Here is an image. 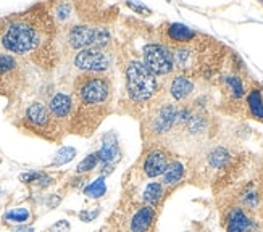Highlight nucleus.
Listing matches in <instances>:
<instances>
[{"label":"nucleus","instance_id":"1","mask_svg":"<svg viewBox=\"0 0 263 232\" xmlns=\"http://www.w3.org/2000/svg\"><path fill=\"white\" fill-rule=\"evenodd\" d=\"M2 47L16 55H25L36 50L42 42V31L37 23L29 16L11 21L2 36Z\"/></svg>","mask_w":263,"mask_h":232},{"label":"nucleus","instance_id":"2","mask_svg":"<svg viewBox=\"0 0 263 232\" xmlns=\"http://www.w3.org/2000/svg\"><path fill=\"white\" fill-rule=\"evenodd\" d=\"M128 92L134 102L148 100L157 90V79L141 62H131L126 69Z\"/></svg>","mask_w":263,"mask_h":232},{"label":"nucleus","instance_id":"3","mask_svg":"<svg viewBox=\"0 0 263 232\" xmlns=\"http://www.w3.org/2000/svg\"><path fill=\"white\" fill-rule=\"evenodd\" d=\"M144 65L148 68L154 76H163L173 71V55L171 52L160 44H148L144 49Z\"/></svg>","mask_w":263,"mask_h":232},{"label":"nucleus","instance_id":"4","mask_svg":"<svg viewBox=\"0 0 263 232\" xmlns=\"http://www.w3.org/2000/svg\"><path fill=\"white\" fill-rule=\"evenodd\" d=\"M78 95L81 99V102L92 105V103H100L104 102L108 95V83L105 78L99 76H90L81 81V84L78 87Z\"/></svg>","mask_w":263,"mask_h":232},{"label":"nucleus","instance_id":"5","mask_svg":"<svg viewBox=\"0 0 263 232\" xmlns=\"http://www.w3.org/2000/svg\"><path fill=\"white\" fill-rule=\"evenodd\" d=\"M74 65L84 71H105L110 65V58L102 52V49L89 47L76 55Z\"/></svg>","mask_w":263,"mask_h":232},{"label":"nucleus","instance_id":"6","mask_svg":"<svg viewBox=\"0 0 263 232\" xmlns=\"http://www.w3.org/2000/svg\"><path fill=\"white\" fill-rule=\"evenodd\" d=\"M224 227L226 232H254L257 221L242 206H231L224 218Z\"/></svg>","mask_w":263,"mask_h":232},{"label":"nucleus","instance_id":"7","mask_svg":"<svg viewBox=\"0 0 263 232\" xmlns=\"http://www.w3.org/2000/svg\"><path fill=\"white\" fill-rule=\"evenodd\" d=\"M25 121L32 127V129L34 127H36V129H45V127H49L52 123V114L44 103L32 102L31 105L26 108Z\"/></svg>","mask_w":263,"mask_h":232},{"label":"nucleus","instance_id":"8","mask_svg":"<svg viewBox=\"0 0 263 232\" xmlns=\"http://www.w3.org/2000/svg\"><path fill=\"white\" fill-rule=\"evenodd\" d=\"M96 37V29L89 26H74L70 32H68V42L73 49H89L94 45Z\"/></svg>","mask_w":263,"mask_h":232},{"label":"nucleus","instance_id":"9","mask_svg":"<svg viewBox=\"0 0 263 232\" xmlns=\"http://www.w3.org/2000/svg\"><path fill=\"white\" fill-rule=\"evenodd\" d=\"M168 157L165 152H160V150H155V152L148 153L145 161H144V172L147 178H158L165 172V169L168 168Z\"/></svg>","mask_w":263,"mask_h":232},{"label":"nucleus","instance_id":"10","mask_svg":"<svg viewBox=\"0 0 263 232\" xmlns=\"http://www.w3.org/2000/svg\"><path fill=\"white\" fill-rule=\"evenodd\" d=\"M155 219V208L151 205H144L137 210L131 219V232H148Z\"/></svg>","mask_w":263,"mask_h":232},{"label":"nucleus","instance_id":"11","mask_svg":"<svg viewBox=\"0 0 263 232\" xmlns=\"http://www.w3.org/2000/svg\"><path fill=\"white\" fill-rule=\"evenodd\" d=\"M71 108H73L71 97L66 95V94H62V92L55 94L50 99V102H49V111H50V114L53 116V118H57V120L68 118L70 113H71Z\"/></svg>","mask_w":263,"mask_h":232},{"label":"nucleus","instance_id":"12","mask_svg":"<svg viewBox=\"0 0 263 232\" xmlns=\"http://www.w3.org/2000/svg\"><path fill=\"white\" fill-rule=\"evenodd\" d=\"M178 108L175 105H166L160 110L157 120H155V129L157 132H166L171 126L175 124V121L178 120Z\"/></svg>","mask_w":263,"mask_h":232},{"label":"nucleus","instance_id":"13","mask_svg":"<svg viewBox=\"0 0 263 232\" xmlns=\"http://www.w3.org/2000/svg\"><path fill=\"white\" fill-rule=\"evenodd\" d=\"M192 90H194V83L186 76H176L170 87L171 95H173V99H176V100L187 99L192 94Z\"/></svg>","mask_w":263,"mask_h":232},{"label":"nucleus","instance_id":"14","mask_svg":"<svg viewBox=\"0 0 263 232\" xmlns=\"http://www.w3.org/2000/svg\"><path fill=\"white\" fill-rule=\"evenodd\" d=\"M239 202L244 210H255L260 203V194L254 184H249L242 189L241 195H239Z\"/></svg>","mask_w":263,"mask_h":232},{"label":"nucleus","instance_id":"15","mask_svg":"<svg viewBox=\"0 0 263 232\" xmlns=\"http://www.w3.org/2000/svg\"><path fill=\"white\" fill-rule=\"evenodd\" d=\"M168 37L173 42H189L196 37V32L181 23H173L168 28Z\"/></svg>","mask_w":263,"mask_h":232},{"label":"nucleus","instance_id":"16","mask_svg":"<svg viewBox=\"0 0 263 232\" xmlns=\"http://www.w3.org/2000/svg\"><path fill=\"white\" fill-rule=\"evenodd\" d=\"M97 157H99V161L102 165H111V161L118 157V145L115 141H108V137H105L104 141V145L102 148L97 152Z\"/></svg>","mask_w":263,"mask_h":232},{"label":"nucleus","instance_id":"17","mask_svg":"<svg viewBox=\"0 0 263 232\" xmlns=\"http://www.w3.org/2000/svg\"><path fill=\"white\" fill-rule=\"evenodd\" d=\"M162 176H163V185H175L184 176V166L179 161H173V163L168 165Z\"/></svg>","mask_w":263,"mask_h":232},{"label":"nucleus","instance_id":"18","mask_svg":"<svg viewBox=\"0 0 263 232\" xmlns=\"http://www.w3.org/2000/svg\"><path fill=\"white\" fill-rule=\"evenodd\" d=\"M162 195H163V184L162 182H151L142 194V200L147 205L155 206L160 202V199H162Z\"/></svg>","mask_w":263,"mask_h":232},{"label":"nucleus","instance_id":"19","mask_svg":"<svg viewBox=\"0 0 263 232\" xmlns=\"http://www.w3.org/2000/svg\"><path fill=\"white\" fill-rule=\"evenodd\" d=\"M230 161V152L223 147H216L213 152L209 155V165L215 169L223 168Z\"/></svg>","mask_w":263,"mask_h":232},{"label":"nucleus","instance_id":"20","mask_svg":"<svg viewBox=\"0 0 263 232\" xmlns=\"http://www.w3.org/2000/svg\"><path fill=\"white\" fill-rule=\"evenodd\" d=\"M247 103L255 118L263 120V100L258 90H250V94L247 95Z\"/></svg>","mask_w":263,"mask_h":232},{"label":"nucleus","instance_id":"21","mask_svg":"<svg viewBox=\"0 0 263 232\" xmlns=\"http://www.w3.org/2000/svg\"><path fill=\"white\" fill-rule=\"evenodd\" d=\"M107 192V185H105V181L104 178H97L94 182H90L87 187H84V195L90 197V199H100V197H104Z\"/></svg>","mask_w":263,"mask_h":232},{"label":"nucleus","instance_id":"22","mask_svg":"<svg viewBox=\"0 0 263 232\" xmlns=\"http://www.w3.org/2000/svg\"><path fill=\"white\" fill-rule=\"evenodd\" d=\"M29 218H31V211L28 208H13V210H10L4 215L5 221L16 223V224H25Z\"/></svg>","mask_w":263,"mask_h":232},{"label":"nucleus","instance_id":"23","mask_svg":"<svg viewBox=\"0 0 263 232\" xmlns=\"http://www.w3.org/2000/svg\"><path fill=\"white\" fill-rule=\"evenodd\" d=\"M76 155V150L73 147H63L60 148L59 152H57L55 158H53V166H62L65 163H68V161H71Z\"/></svg>","mask_w":263,"mask_h":232},{"label":"nucleus","instance_id":"24","mask_svg":"<svg viewBox=\"0 0 263 232\" xmlns=\"http://www.w3.org/2000/svg\"><path fill=\"white\" fill-rule=\"evenodd\" d=\"M224 83H226L228 87H230V90H231V94H233L234 99H241V97L244 95L242 81L239 79L237 76H228V78L224 79Z\"/></svg>","mask_w":263,"mask_h":232},{"label":"nucleus","instance_id":"25","mask_svg":"<svg viewBox=\"0 0 263 232\" xmlns=\"http://www.w3.org/2000/svg\"><path fill=\"white\" fill-rule=\"evenodd\" d=\"M18 63L11 55L7 53H0V76H5L8 73H11L13 69H16Z\"/></svg>","mask_w":263,"mask_h":232},{"label":"nucleus","instance_id":"26","mask_svg":"<svg viewBox=\"0 0 263 232\" xmlns=\"http://www.w3.org/2000/svg\"><path fill=\"white\" fill-rule=\"evenodd\" d=\"M97 163H99V157H97V153H90V155H87L81 163L78 165V168H76V171L81 174V172H87V171H92L96 166H97Z\"/></svg>","mask_w":263,"mask_h":232},{"label":"nucleus","instance_id":"27","mask_svg":"<svg viewBox=\"0 0 263 232\" xmlns=\"http://www.w3.org/2000/svg\"><path fill=\"white\" fill-rule=\"evenodd\" d=\"M110 41V32L104 28H99L96 29V37H94V45L99 49H102L104 45H107Z\"/></svg>","mask_w":263,"mask_h":232},{"label":"nucleus","instance_id":"28","mask_svg":"<svg viewBox=\"0 0 263 232\" xmlns=\"http://www.w3.org/2000/svg\"><path fill=\"white\" fill-rule=\"evenodd\" d=\"M187 124H189V129L192 132H200L203 129V126H205V121H203L202 116H192Z\"/></svg>","mask_w":263,"mask_h":232},{"label":"nucleus","instance_id":"29","mask_svg":"<svg viewBox=\"0 0 263 232\" xmlns=\"http://www.w3.org/2000/svg\"><path fill=\"white\" fill-rule=\"evenodd\" d=\"M70 11H71V5L70 4L57 5V18H59L60 21H63V20H66L68 16H70Z\"/></svg>","mask_w":263,"mask_h":232},{"label":"nucleus","instance_id":"30","mask_svg":"<svg viewBox=\"0 0 263 232\" xmlns=\"http://www.w3.org/2000/svg\"><path fill=\"white\" fill-rule=\"evenodd\" d=\"M99 213H100V208H94L92 211H81L79 213V218H81V221L84 223H90L99 216Z\"/></svg>","mask_w":263,"mask_h":232},{"label":"nucleus","instance_id":"31","mask_svg":"<svg viewBox=\"0 0 263 232\" xmlns=\"http://www.w3.org/2000/svg\"><path fill=\"white\" fill-rule=\"evenodd\" d=\"M52 230H59V232H68L70 230V224H68V221H59L53 227Z\"/></svg>","mask_w":263,"mask_h":232},{"label":"nucleus","instance_id":"32","mask_svg":"<svg viewBox=\"0 0 263 232\" xmlns=\"http://www.w3.org/2000/svg\"><path fill=\"white\" fill-rule=\"evenodd\" d=\"M129 7H131L134 11H139V13H144V15H151V10H148L147 7H144V5H133V4H129Z\"/></svg>","mask_w":263,"mask_h":232},{"label":"nucleus","instance_id":"33","mask_svg":"<svg viewBox=\"0 0 263 232\" xmlns=\"http://www.w3.org/2000/svg\"><path fill=\"white\" fill-rule=\"evenodd\" d=\"M13 232H32V227H28V226H21V227H15Z\"/></svg>","mask_w":263,"mask_h":232},{"label":"nucleus","instance_id":"34","mask_svg":"<svg viewBox=\"0 0 263 232\" xmlns=\"http://www.w3.org/2000/svg\"><path fill=\"white\" fill-rule=\"evenodd\" d=\"M0 195H2V190H0Z\"/></svg>","mask_w":263,"mask_h":232},{"label":"nucleus","instance_id":"35","mask_svg":"<svg viewBox=\"0 0 263 232\" xmlns=\"http://www.w3.org/2000/svg\"><path fill=\"white\" fill-rule=\"evenodd\" d=\"M186 232H187V230H186Z\"/></svg>","mask_w":263,"mask_h":232}]
</instances>
